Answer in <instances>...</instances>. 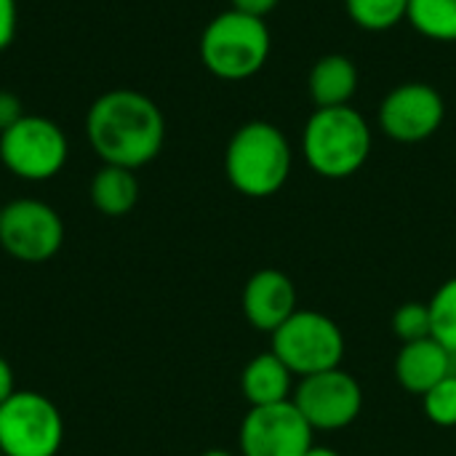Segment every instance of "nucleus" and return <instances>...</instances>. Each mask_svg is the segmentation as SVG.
Returning <instances> with one entry per match:
<instances>
[{
  "label": "nucleus",
  "instance_id": "nucleus-1",
  "mask_svg": "<svg viewBox=\"0 0 456 456\" xmlns=\"http://www.w3.org/2000/svg\"><path fill=\"white\" fill-rule=\"evenodd\" d=\"M86 134L102 163L136 171L152 163L163 150L166 120L150 96L131 88H115L91 104Z\"/></svg>",
  "mask_w": 456,
  "mask_h": 456
},
{
  "label": "nucleus",
  "instance_id": "nucleus-2",
  "mask_svg": "<svg viewBox=\"0 0 456 456\" xmlns=\"http://www.w3.org/2000/svg\"><path fill=\"white\" fill-rule=\"evenodd\" d=\"M291 144L286 134L267 120L243 123L227 142V182L246 198H270L283 190L291 176Z\"/></svg>",
  "mask_w": 456,
  "mask_h": 456
},
{
  "label": "nucleus",
  "instance_id": "nucleus-3",
  "mask_svg": "<svg viewBox=\"0 0 456 456\" xmlns=\"http://www.w3.org/2000/svg\"><path fill=\"white\" fill-rule=\"evenodd\" d=\"M302 152L318 176L347 179L371 155V126L353 104L321 107L305 123Z\"/></svg>",
  "mask_w": 456,
  "mask_h": 456
},
{
  "label": "nucleus",
  "instance_id": "nucleus-4",
  "mask_svg": "<svg viewBox=\"0 0 456 456\" xmlns=\"http://www.w3.org/2000/svg\"><path fill=\"white\" fill-rule=\"evenodd\" d=\"M273 35L265 19L227 8L216 13L200 35V61L219 80H248L265 69Z\"/></svg>",
  "mask_w": 456,
  "mask_h": 456
},
{
  "label": "nucleus",
  "instance_id": "nucleus-5",
  "mask_svg": "<svg viewBox=\"0 0 456 456\" xmlns=\"http://www.w3.org/2000/svg\"><path fill=\"white\" fill-rule=\"evenodd\" d=\"M270 337L273 353L299 379L342 366L345 334L337 321L318 310H297Z\"/></svg>",
  "mask_w": 456,
  "mask_h": 456
},
{
  "label": "nucleus",
  "instance_id": "nucleus-6",
  "mask_svg": "<svg viewBox=\"0 0 456 456\" xmlns=\"http://www.w3.org/2000/svg\"><path fill=\"white\" fill-rule=\"evenodd\" d=\"M64 419L56 403L32 390H16L0 403V452L5 456H56Z\"/></svg>",
  "mask_w": 456,
  "mask_h": 456
},
{
  "label": "nucleus",
  "instance_id": "nucleus-7",
  "mask_svg": "<svg viewBox=\"0 0 456 456\" xmlns=\"http://www.w3.org/2000/svg\"><path fill=\"white\" fill-rule=\"evenodd\" d=\"M69 155L67 134L48 118L24 115L0 134L3 166L24 182L53 179Z\"/></svg>",
  "mask_w": 456,
  "mask_h": 456
},
{
  "label": "nucleus",
  "instance_id": "nucleus-8",
  "mask_svg": "<svg viewBox=\"0 0 456 456\" xmlns=\"http://www.w3.org/2000/svg\"><path fill=\"white\" fill-rule=\"evenodd\" d=\"M64 243L61 216L43 200L19 198L3 206L0 246L24 265H40L59 254Z\"/></svg>",
  "mask_w": 456,
  "mask_h": 456
},
{
  "label": "nucleus",
  "instance_id": "nucleus-9",
  "mask_svg": "<svg viewBox=\"0 0 456 456\" xmlns=\"http://www.w3.org/2000/svg\"><path fill=\"white\" fill-rule=\"evenodd\" d=\"M291 403L299 409V414L315 433H334L350 428L361 417L363 390L358 379L339 366L299 379Z\"/></svg>",
  "mask_w": 456,
  "mask_h": 456
},
{
  "label": "nucleus",
  "instance_id": "nucleus-10",
  "mask_svg": "<svg viewBox=\"0 0 456 456\" xmlns=\"http://www.w3.org/2000/svg\"><path fill=\"white\" fill-rule=\"evenodd\" d=\"M313 428L299 409L286 403L251 406L240 422V456H305L313 444Z\"/></svg>",
  "mask_w": 456,
  "mask_h": 456
},
{
  "label": "nucleus",
  "instance_id": "nucleus-11",
  "mask_svg": "<svg viewBox=\"0 0 456 456\" xmlns=\"http://www.w3.org/2000/svg\"><path fill=\"white\" fill-rule=\"evenodd\" d=\"M379 128L385 136L401 144H417L430 139L446 118L444 96L422 80L395 86L379 104Z\"/></svg>",
  "mask_w": 456,
  "mask_h": 456
},
{
  "label": "nucleus",
  "instance_id": "nucleus-12",
  "mask_svg": "<svg viewBox=\"0 0 456 456\" xmlns=\"http://www.w3.org/2000/svg\"><path fill=\"white\" fill-rule=\"evenodd\" d=\"M297 289L291 278L275 267H265L243 286V315L265 334H273L297 313Z\"/></svg>",
  "mask_w": 456,
  "mask_h": 456
},
{
  "label": "nucleus",
  "instance_id": "nucleus-13",
  "mask_svg": "<svg viewBox=\"0 0 456 456\" xmlns=\"http://www.w3.org/2000/svg\"><path fill=\"white\" fill-rule=\"evenodd\" d=\"M452 374H456V358L433 337L406 342L395 355V379L411 395L422 398Z\"/></svg>",
  "mask_w": 456,
  "mask_h": 456
},
{
  "label": "nucleus",
  "instance_id": "nucleus-14",
  "mask_svg": "<svg viewBox=\"0 0 456 456\" xmlns=\"http://www.w3.org/2000/svg\"><path fill=\"white\" fill-rule=\"evenodd\" d=\"M361 86L358 67L345 53H326L321 56L310 75H307V94L315 102V110L321 107H347Z\"/></svg>",
  "mask_w": 456,
  "mask_h": 456
},
{
  "label": "nucleus",
  "instance_id": "nucleus-15",
  "mask_svg": "<svg viewBox=\"0 0 456 456\" xmlns=\"http://www.w3.org/2000/svg\"><path fill=\"white\" fill-rule=\"evenodd\" d=\"M291 382L294 374L273 350L251 358L240 374V390L248 406H273L291 401Z\"/></svg>",
  "mask_w": 456,
  "mask_h": 456
},
{
  "label": "nucleus",
  "instance_id": "nucleus-16",
  "mask_svg": "<svg viewBox=\"0 0 456 456\" xmlns=\"http://www.w3.org/2000/svg\"><path fill=\"white\" fill-rule=\"evenodd\" d=\"M139 200V182L131 168L102 166L91 179V203L104 216H126Z\"/></svg>",
  "mask_w": 456,
  "mask_h": 456
},
{
  "label": "nucleus",
  "instance_id": "nucleus-17",
  "mask_svg": "<svg viewBox=\"0 0 456 456\" xmlns=\"http://www.w3.org/2000/svg\"><path fill=\"white\" fill-rule=\"evenodd\" d=\"M406 21L428 40L456 43V0H409Z\"/></svg>",
  "mask_w": 456,
  "mask_h": 456
},
{
  "label": "nucleus",
  "instance_id": "nucleus-18",
  "mask_svg": "<svg viewBox=\"0 0 456 456\" xmlns=\"http://www.w3.org/2000/svg\"><path fill=\"white\" fill-rule=\"evenodd\" d=\"M345 8L366 32H387L409 16V0H345Z\"/></svg>",
  "mask_w": 456,
  "mask_h": 456
},
{
  "label": "nucleus",
  "instance_id": "nucleus-19",
  "mask_svg": "<svg viewBox=\"0 0 456 456\" xmlns=\"http://www.w3.org/2000/svg\"><path fill=\"white\" fill-rule=\"evenodd\" d=\"M428 305L433 318V339L456 358V278H449Z\"/></svg>",
  "mask_w": 456,
  "mask_h": 456
},
{
  "label": "nucleus",
  "instance_id": "nucleus-20",
  "mask_svg": "<svg viewBox=\"0 0 456 456\" xmlns=\"http://www.w3.org/2000/svg\"><path fill=\"white\" fill-rule=\"evenodd\" d=\"M393 331H395V337L403 345L433 337L430 305H425V302H406V305H401L393 313Z\"/></svg>",
  "mask_w": 456,
  "mask_h": 456
},
{
  "label": "nucleus",
  "instance_id": "nucleus-21",
  "mask_svg": "<svg viewBox=\"0 0 456 456\" xmlns=\"http://www.w3.org/2000/svg\"><path fill=\"white\" fill-rule=\"evenodd\" d=\"M422 409L436 428L456 430V374L446 377L444 382H438L433 390L422 395Z\"/></svg>",
  "mask_w": 456,
  "mask_h": 456
},
{
  "label": "nucleus",
  "instance_id": "nucleus-22",
  "mask_svg": "<svg viewBox=\"0 0 456 456\" xmlns=\"http://www.w3.org/2000/svg\"><path fill=\"white\" fill-rule=\"evenodd\" d=\"M19 27V5L16 0H0V51H5Z\"/></svg>",
  "mask_w": 456,
  "mask_h": 456
},
{
  "label": "nucleus",
  "instance_id": "nucleus-23",
  "mask_svg": "<svg viewBox=\"0 0 456 456\" xmlns=\"http://www.w3.org/2000/svg\"><path fill=\"white\" fill-rule=\"evenodd\" d=\"M24 118V107H21V99L11 91H0V134L5 128H11L16 120Z\"/></svg>",
  "mask_w": 456,
  "mask_h": 456
},
{
  "label": "nucleus",
  "instance_id": "nucleus-24",
  "mask_svg": "<svg viewBox=\"0 0 456 456\" xmlns=\"http://www.w3.org/2000/svg\"><path fill=\"white\" fill-rule=\"evenodd\" d=\"M278 3L281 0H230V8L248 13V16H256V19H265L278 8Z\"/></svg>",
  "mask_w": 456,
  "mask_h": 456
},
{
  "label": "nucleus",
  "instance_id": "nucleus-25",
  "mask_svg": "<svg viewBox=\"0 0 456 456\" xmlns=\"http://www.w3.org/2000/svg\"><path fill=\"white\" fill-rule=\"evenodd\" d=\"M13 393H16L13 369L8 366V361H5V358H0V403H5Z\"/></svg>",
  "mask_w": 456,
  "mask_h": 456
},
{
  "label": "nucleus",
  "instance_id": "nucleus-26",
  "mask_svg": "<svg viewBox=\"0 0 456 456\" xmlns=\"http://www.w3.org/2000/svg\"><path fill=\"white\" fill-rule=\"evenodd\" d=\"M305 456H342L339 452H334V449H329V446H313L310 452Z\"/></svg>",
  "mask_w": 456,
  "mask_h": 456
},
{
  "label": "nucleus",
  "instance_id": "nucleus-27",
  "mask_svg": "<svg viewBox=\"0 0 456 456\" xmlns=\"http://www.w3.org/2000/svg\"><path fill=\"white\" fill-rule=\"evenodd\" d=\"M200 456H235V454H230V452H222V449H211V452H206V454H200Z\"/></svg>",
  "mask_w": 456,
  "mask_h": 456
},
{
  "label": "nucleus",
  "instance_id": "nucleus-28",
  "mask_svg": "<svg viewBox=\"0 0 456 456\" xmlns=\"http://www.w3.org/2000/svg\"><path fill=\"white\" fill-rule=\"evenodd\" d=\"M0 216H3V206H0Z\"/></svg>",
  "mask_w": 456,
  "mask_h": 456
},
{
  "label": "nucleus",
  "instance_id": "nucleus-29",
  "mask_svg": "<svg viewBox=\"0 0 456 456\" xmlns=\"http://www.w3.org/2000/svg\"><path fill=\"white\" fill-rule=\"evenodd\" d=\"M0 456H5V454H3V452H0Z\"/></svg>",
  "mask_w": 456,
  "mask_h": 456
}]
</instances>
